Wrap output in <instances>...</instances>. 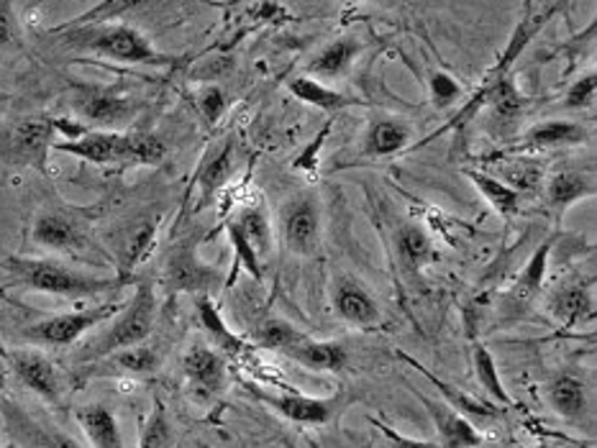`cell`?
Here are the masks:
<instances>
[{"label": "cell", "mask_w": 597, "mask_h": 448, "mask_svg": "<svg viewBox=\"0 0 597 448\" xmlns=\"http://www.w3.org/2000/svg\"><path fill=\"white\" fill-rule=\"evenodd\" d=\"M157 237V218H143L141 223H136L131 231H126L124 246H120V269H124V279H128V272H131L136 264L147 260L149 249L154 246Z\"/></svg>", "instance_id": "34"}, {"label": "cell", "mask_w": 597, "mask_h": 448, "mask_svg": "<svg viewBox=\"0 0 597 448\" xmlns=\"http://www.w3.org/2000/svg\"><path fill=\"white\" fill-rule=\"evenodd\" d=\"M93 369L90 375H126V377H143V375H154L157 367H160V354L149 346H131V348H120V352H113L103 359L90 361Z\"/></svg>", "instance_id": "22"}, {"label": "cell", "mask_w": 597, "mask_h": 448, "mask_svg": "<svg viewBox=\"0 0 597 448\" xmlns=\"http://www.w3.org/2000/svg\"><path fill=\"white\" fill-rule=\"evenodd\" d=\"M395 249L400 264H403L407 272H413V275H418V272L426 267V264L434 262L436 256L434 239L428 237L426 229H421V226L415 223L400 226L395 233Z\"/></svg>", "instance_id": "28"}, {"label": "cell", "mask_w": 597, "mask_h": 448, "mask_svg": "<svg viewBox=\"0 0 597 448\" xmlns=\"http://www.w3.org/2000/svg\"><path fill=\"white\" fill-rule=\"evenodd\" d=\"M9 367H5V359H3V354H0V392L5 390V384H9Z\"/></svg>", "instance_id": "45"}, {"label": "cell", "mask_w": 597, "mask_h": 448, "mask_svg": "<svg viewBox=\"0 0 597 448\" xmlns=\"http://www.w3.org/2000/svg\"><path fill=\"white\" fill-rule=\"evenodd\" d=\"M21 51V24L13 0H0V62Z\"/></svg>", "instance_id": "39"}, {"label": "cell", "mask_w": 597, "mask_h": 448, "mask_svg": "<svg viewBox=\"0 0 597 448\" xmlns=\"http://www.w3.org/2000/svg\"><path fill=\"white\" fill-rule=\"evenodd\" d=\"M547 400L556 415L564 421L579 423L589 413V400L585 384L572 375H559L547 384Z\"/></svg>", "instance_id": "26"}, {"label": "cell", "mask_w": 597, "mask_h": 448, "mask_svg": "<svg viewBox=\"0 0 597 448\" xmlns=\"http://www.w3.org/2000/svg\"><path fill=\"white\" fill-rule=\"evenodd\" d=\"M411 136H413L411 126L403 124V120L392 118L375 120V124L367 128L365 141H361V154L369 159L392 157L411 143Z\"/></svg>", "instance_id": "27"}, {"label": "cell", "mask_w": 597, "mask_h": 448, "mask_svg": "<svg viewBox=\"0 0 597 448\" xmlns=\"http://www.w3.org/2000/svg\"><path fill=\"white\" fill-rule=\"evenodd\" d=\"M467 177H470L472 185L478 187V193L485 197V203L497 212V216H503V218L518 216L520 193H516V189L508 187L505 182H501L495 177V174H490V172L467 170Z\"/></svg>", "instance_id": "30"}, {"label": "cell", "mask_w": 597, "mask_h": 448, "mask_svg": "<svg viewBox=\"0 0 597 448\" xmlns=\"http://www.w3.org/2000/svg\"><path fill=\"white\" fill-rule=\"evenodd\" d=\"M415 398L421 400V405L426 407V413L434 423L438 433V446L441 448H478L482 444V436L474 428L470 417L457 413L455 407L446 405L444 400H430L428 394L413 390Z\"/></svg>", "instance_id": "16"}, {"label": "cell", "mask_w": 597, "mask_h": 448, "mask_svg": "<svg viewBox=\"0 0 597 448\" xmlns=\"http://www.w3.org/2000/svg\"><path fill=\"white\" fill-rule=\"evenodd\" d=\"M28 241L47 252L85 256V260L97 252L90 239V220L85 212L70 208V205H47L36 212L28 226Z\"/></svg>", "instance_id": "6"}, {"label": "cell", "mask_w": 597, "mask_h": 448, "mask_svg": "<svg viewBox=\"0 0 597 448\" xmlns=\"http://www.w3.org/2000/svg\"><path fill=\"white\" fill-rule=\"evenodd\" d=\"M74 111L82 118L90 120L95 126H120L128 124L139 111V103L128 101V97L113 93V90L103 88H78V93L72 97Z\"/></svg>", "instance_id": "15"}, {"label": "cell", "mask_w": 597, "mask_h": 448, "mask_svg": "<svg viewBox=\"0 0 597 448\" xmlns=\"http://www.w3.org/2000/svg\"><path fill=\"white\" fill-rule=\"evenodd\" d=\"M585 139V128L579 124H572V120H541V124H536L524 134L518 151L574 147V143H582Z\"/></svg>", "instance_id": "25"}, {"label": "cell", "mask_w": 597, "mask_h": 448, "mask_svg": "<svg viewBox=\"0 0 597 448\" xmlns=\"http://www.w3.org/2000/svg\"><path fill=\"white\" fill-rule=\"evenodd\" d=\"M233 170H237V151H233L231 143H221L218 149L208 151L198 174H195V185L200 189V208H206L214 200V195L229 182Z\"/></svg>", "instance_id": "23"}, {"label": "cell", "mask_w": 597, "mask_h": 448, "mask_svg": "<svg viewBox=\"0 0 597 448\" xmlns=\"http://www.w3.org/2000/svg\"><path fill=\"white\" fill-rule=\"evenodd\" d=\"M65 47L82 55H95L126 65H168L170 57L160 55L141 32L124 24L80 26L62 34Z\"/></svg>", "instance_id": "5"}, {"label": "cell", "mask_w": 597, "mask_h": 448, "mask_svg": "<svg viewBox=\"0 0 597 448\" xmlns=\"http://www.w3.org/2000/svg\"><path fill=\"white\" fill-rule=\"evenodd\" d=\"M359 44L354 39H336L329 47H323L319 55L313 57V62L308 65V74L315 80H334L349 70L354 57L359 55Z\"/></svg>", "instance_id": "29"}, {"label": "cell", "mask_w": 597, "mask_h": 448, "mask_svg": "<svg viewBox=\"0 0 597 448\" xmlns=\"http://www.w3.org/2000/svg\"><path fill=\"white\" fill-rule=\"evenodd\" d=\"M334 310L344 323L369 331L382 321V308L367 285L352 275H342L334 283Z\"/></svg>", "instance_id": "14"}, {"label": "cell", "mask_w": 597, "mask_h": 448, "mask_svg": "<svg viewBox=\"0 0 597 448\" xmlns=\"http://www.w3.org/2000/svg\"><path fill=\"white\" fill-rule=\"evenodd\" d=\"M198 108H200L203 116H206V120H210V124H216V120L221 118L223 111H226V95L221 93V88H206V90H200Z\"/></svg>", "instance_id": "43"}, {"label": "cell", "mask_w": 597, "mask_h": 448, "mask_svg": "<svg viewBox=\"0 0 597 448\" xmlns=\"http://www.w3.org/2000/svg\"><path fill=\"white\" fill-rule=\"evenodd\" d=\"M497 180L516 189V193H531L541 185L543 170L536 162H508L501 166V172L495 174Z\"/></svg>", "instance_id": "38"}, {"label": "cell", "mask_w": 597, "mask_h": 448, "mask_svg": "<svg viewBox=\"0 0 597 448\" xmlns=\"http://www.w3.org/2000/svg\"><path fill=\"white\" fill-rule=\"evenodd\" d=\"M287 90L298 97V101H303L308 105H315V108L321 111H342L346 105H352V97H346L344 93H338V90L323 85L321 80L311 78V74H303V78H295L287 82Z\"/></svg>", "instance_id": "33"}, {"label": "cell", "mask_w": 597, "mask_h": 448, "mask_svg": "<svg viewBox=\"0 0 597 448\" xmlns=\"http://www.w3.org/2000/svg\"><path fill=\"white\" fill-rule=\"evenodd\" d=\"M229 275L218 267V264H208L200 260L198 239L193 233L177 239L170 246L168 256H164V272L162 283L170 292H185V295H210L221 290Z\"/></svg>", "instance_id": "7"}, {"label": "cell", "mask_w": 597, "mask_h": 448, "mask_svg": "<svg viewBox=\"0 0 597 448\" xmlns=\"http://www.w3.org/2000/svg\"><path fill=\"white\" fill-rule=\"evenodd\" d=\"M55 149L95 166L160 164L164 154H168L162 139H157L152 134H120L111 131V128L82 131L80 136H72V139L57 141Z\"/></svg>", "instance_id": "2"}, {"label": "cell", "mask_w": 597, "mask_h": 448, "mask_svg": "<svg viewBox=\"0 0 597 448\" xmlns=\"http://www.w3.org/2000/svg\"><path fill=\"white\" fill-rule=\"evenodd\" d=\"M430 90H434L436 105H449L451 101H457L459 93H462V90H459V82H455L444 72L434 74V80H430Z\"/></svg>", "instance_id": "44"}, {"label": "cell", "mask_w": 597, "mask_h": 448, "mask_svg": "<svg viewBox=\"0 0 597 448\" xmlns=\"http://www.w3.org/2000/svg\"><path fill=\"white\" fill-rule=\"evenodd\" d=\"M547 310L556 318L559 323H566V325L593 321L595 318L593 290H589V285L582 283V279L559 285L547 298Z\"/></svg>", "instance_id": "18"}, {"label": "cell", "mask_w": 597, "mask_h": 448, "mask_svg": "<svg viewBox=\"0 0 597 448\" xmlns=\"http://www.w3.org/2000/svg\"><path fill=\"white\" fill-rule=\"evenodd\" d=\"M233 220H237L241 233H244L249 244H252L256 256H260V260H267L272 252V223L264 203H249L246 208L239 210V216Z\"/></svg>", "instance_id": "31"}, {"label": "cell", "mask_w": 597, "mask_h": 448, "mask_svg": "<svg viewBox=\"0 0 597 448\" xmlns=\"http://www.w3.org/2000/svg\"><path fill=\"white\" fill-rule=\"evenodd\" d=\"M5 367L19 379L26 390L39 394L49 405H59L65 398V379L59 375L57 364L42 354L39 348H0Z\"/></svg>", "instance_id": "11"}, {"label": "cell", "mask_w": 597, "mask_h": 448, "mask_svg": "<svg viewBox=\"0 0 597 448\" xmlns=\"http://www.w3.org/2000/svg\"><path fill=\"white\" fill-rule=\"evenodd\" d=\"M369 423H372L375 430H380V438H377V448H441L438 444H430V440L400 436L395 428H390V425L375 421V417Z\"/></svg>", "instance_id": "41"}, {"label": "cell", "mask_w": 597, "mask_h": 448, "mask_svg": "<svg viewBox=\"0 0 597 448\" xmlns=\"http://www.w3.org/2000/svg\"><path fill=\"white\" fill-rule=\"evenodd\" d=\"M200 448H210V446H200Z\"/></svg>", "instance_id": "47"}, {"label": "cell", "mask_w": 597, "mask_h": 448, "mask_svg": "<svg viewBox=\"0 0 597 448\" xmlns=\"http://www.w3.org/2000/svg\"><path fill=\"white\" fill-rule=\"evenodd\" d=\"M303 336L306 333H300L290 321H285V318H267V321L256 325L254 344L264 348V352L285 354L295 341H300Z\"/></svg>", "instance_id": "36"}, {"label": "cell", "mask_w": 597, "mask_h": 448, "mask_svg": "<svg viewBox=\"0 0 597 448\" xmlns=\"http://www.w3.org/2000/svg\"><path fill=\"white\" fill-rule=\"evenodd\" d=\"M187 384L200 398H218L229 384L226 356L208 344H193L183 359Z\"/></svg>", "instance_id": "13"}, {"label": "cell", "mask_w": 597, "mask_h": 448, "mask_svg": "<svg viewBox=\"0 0 597 448\" xmlns=\"http://www.w3.org/2000/svg\"><path fill=\"white\" fill-rule=\"evenodd\" d=\"M311 448H321V446H319V444H313V440H311Z\"/></svg>", "instance_id": "46"}, {"label": "cell", "mask_w": 597, "mask_h": 448, "mask_svg": "<svg viewBox=\"0 0 597 448\" xmlns=\"http://www.w3.org/2000/svg\"><path fill=\"white\" fill-rule=\"evenodd\" d=\"M595 74H585L570 88V93L564 97V108H589L595 103Z\"/></svg>", "instance_id": "42"}, {"label": "cell", "mask_w": 597, "mask_h": 448, "mask_svg": "<svg viewBox=\"0 0 597 448\" xmlns=\"http://www.w3.org/2000/svg\"><path fill=\"white\" fill-rule=\"evenodd\" d=\"M74 421H78L93 448H124V433H120L118 417L103 402L80 405L74 410Z\"/></svg>", "instance_id": "20"}, {"label": "cell", "mask_w": 597, "mask_h": 448, "mask_svg": "<svg viewBox=\"0 0 597 448\" xmlns=\"http://www.w3.org/2000/svg\"><path fill=\"white\" fill-rule=\"evenodd\" d=\"M249 394L256 398L264 405L275 410L277 415L287 417V421L300 423V425H329L334 423L338 415L344 413L346 405L352 402V394L336 392L331 398H311V394H298V392H285V394H272L262 387L249 384Z\"/></svg>", "instance_id": "10"}, {"label": "cell", "mask_w": 597, "mask_h": 448, "mask_svg": "<svg viewBox=\"0 0 597 448\" xmlns=\"http://www.w3.org/2000/svg\"><path fill=\"white\" fill-rule=\"evenodd\" d=\"M170 440H172V430H170L168 413H164L162 402H154L152 415H149L147 425L141 428L139 448H170Z\"/></svg>", "instance_id": "40"}, {"label": "cell", "mask_w": 597, "mask_h": 448, "mask_svg": "<svg viewBox=\"0 0 597 448\" xmlns=\"http://www.w3.org/2000/svg\"><path fill=\"white\" fill-rule=\"evenodd\" d=\"M193 302H195V315H198L200 329L203 333H206L210 346H214L216 352H221L223 356H231V354L237 356L244 352V341H241L237 333L226 325L210 295H195Z\"/></svg>", "instance_id": "24"}, {"label": "cell", "mask_w": 597, "mask_h": 448, "mask_svg": "<svg viewBox=\"0 0 597 448\" xmlns=\"http://www.w3.org/2000/svg\"><path fill=\"white\" fill-rule=\"evenodd\" d=\"M157 310H160V300H157V290L152 283H139L126 306H120L116 315L111 318V325L101 336H95L90 344H85L78 359L80 361H97L103 356L120 348L139 346L152 336L157 323Z\"/></svg>", "instance_id": "4"}, {"label": "cell", "mask_w": 597, "mask_h": 448, "mask_svg": "<svg viewBox=\"0 0 597 448\" xmlns=\"http://www.w3.org/2000/svg\"><path fill=\"white\" fill-rule=\"evenodd\" d=\"M285 356L311 371H342L349 364V352H346L344 344H338V341H315L311 336L295 341Z\"/></svg>", "instance_id": "19"}, {"label": "cell", "mask_w": 597, "mask_h": 448, "mask_svg": "<svg viewBox=\"0 0 597 448\" xmlns=\"http://www.w3.org/2000/svg\"><path fill=\"white\" fill-rule=\"evenodd\" d=\"M398 356H400V359H403V361L411 364V367L418 369L421 375L426 377L428 382L434 384L436 390L444 394V402H446V405H451V407H455L457 413H462L464 417H470V415H472V417H493V415H495L493 405H487V402H480V400H472L470 394H464V392L455 390V387H451V384H446L444 379H438V377L430 375V371H428L426 367H423V364L415 361L413 356H407V354H403V352H398Z\"/></svg>", "instance_id": "32"}, {"label": "cell", "mask_w": 597, "mask_h": 448, "mask_svg": "<svg viewBox=\"0 0 597 448\" xmlns=\"http://www.w3.org/2000/svg\"><path fill=\"white\" fill-rule=\"evenodd\" d=\"M226 233H229V241L233 246V272L246 269L249 275L256 279V283H262V260L256 256L252 244H249L246 237L241 233V229L233 218L229 220V223H226Z\"/></svg>", "instance_id": "37"}, {"label": "cell", "mask_w": 597, "mask_h": 448, "mask_svg": "<svg viewBox=\"0 0 597 448\" xmlns=\"http://www.w3.org/2000/svg\"><path fill=\"white\" fill-rule=\"evenodd\" d=\"M595 193H597V185L593 174L572 170V166L554 172L547 180V185H543V200H547L549 210H554L556 216H564L574 203L585 200V197H593Z\"/></svg>", "instance_id": "17"}, {"label": "cell", "mask_w": 597, "mask_h": 448, "mask_svg": "<svg viewBox=\"0 0 597 448\" xmlns=\"http://www.w3.org/2000/svg\"><path fill=\"white\" fill-rule=\"evenodd\" d=\"M279 239L292 256L313 260L321 254L323 220L321 200L313 189L292 195L279 210Z\"/></svg>", "instance_id": "9"}, {"label": "cell", "mask_w": 597, "mask_h": 448, "mask_svg": "<svg viewBox=\"0 0 597 448\" xmlns=\"http://www.w3.org/2000/svg\"><path fill=\"white\" fill-rule=\"evenodd\" d=\"M120 310L118 302H101V306H90L82 310H72V313H57L47 315L42 321H34L21 329V338L32 346L44 348H67L74 346L78 341L90 333L97 325L111 321Z\"/></svg>", "instance_id": "8"}, {"label": "cell", "mask_w": 597, "mask_h": 448, "mask_svg": "<svg viewBox=\"0 0 597 448\" xmlns=\"http://www.w3.org/2000/svg\"><path fill=\"white\" fill-rule=\"evenodd\" d=\"M0 415H3V425L9 436L21 448H82L65 430L39 421V417H34L26 407H21L19 402L9 398H0Z\"/></svg>", "instance_id": "12"}, {"label": "cell", "mask_w": 597, "mask_h": 448, "mask_svg": "<svg viewBox=\"0 0 597 448\" xmlns=\"http://www.w3.org/2000/svg\"><path fill=\"white\" fill-rule=\"evenodd\" d=\"M472 367H474V379H478V384L485 390V394L490 400H495L497 405H513V398L505 390L501 371H497L495 356L487 352V346L474 344L472 346Z\"/></svg>", "instance_id": "35"}, {"label": "cell", "mask_w": 597, "mask_h": 448, "mask_svg": "<svg viewBox=\"0 0 597 448\" xmlns=\"http://www.w3.org/2000/svg\"><path fill=\"white\" fill-rule=\"evenodd\" d=\"M59 120H0V180L26 170L49 174V151L57 143Z\"/></svg>", "instance_id": "3"}, {"label": "cell", "mask_w": 597, "mask_h": 448, "mask_svg": "<svg viewBox=\"0 0 597 448\" xmlns=\"http://www.w3.org/2000/svg\"><path fill=\"white\" fill-rule=\"evenodd\" d=\"M0 267L9 272L13 285L26 292H42L65 300H95L126 285L124 277H101L59 260L39 256H3Z\"/></svg>", "instance_id": "1"}, {"label": "cell", "mask_w": 597, "mask_h": 448, "mask_svg": "<svg viewBox=\"0 0 597 448\" xmlns=\"http://www.w3.org/2000/svg\"><path fill=\"white\" fill-rule=\"evenodd\" d=\"M551 249H554V239L543 241V244L531 254V260L526 262V267L516 279V285H513V290L508 295V308L516 315L524 313V310L539 298L543 277H547V269H549Z\"/></svg>", "instance_id": "21"}]
</instances>
